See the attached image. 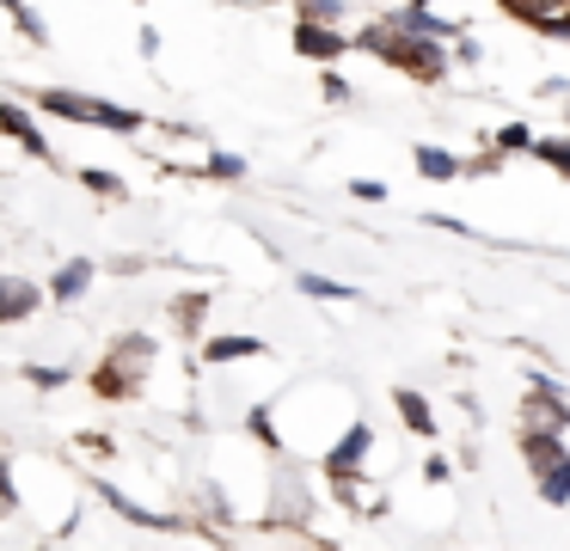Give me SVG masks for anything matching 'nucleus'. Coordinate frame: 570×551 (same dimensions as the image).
Listing matches in <instances>:
<instances>
[{"mask_svg": "<svg viewBox=\"0 0 570 551\" xmlns=\"http://www.w3.org/2000/svg\"><path fill=\"white\" fill-rule=\"evenodd\" d=\"M43 110H56V117H75V122H105V129H117V135L141 129L136 110L105 105V98H80V92H43Z\"/></svg>", "mask_w": 570, "mask_h": 551, "instance_id": "obj_1", "label": "nucleus"}, {"mask_svg": "<svg viewBox=\"0 0 570 551\" xmlns=\"http://www.w3.org/2000/svg\"><path fill=\"white\" fill-rule=\"evenodd\" d=\"M528 460H533V478H540V496L570 502V453L558 447V429L552 435H528Z\"/></svg>", "mask_w": 570, "mask_h": 551, "instance_id": "obj_2", "label": "nucleus"}, {"mask_svg": "<svg viewBox=\"0 0 570 551\" xmlns=\"http://www.w3.org/2000/svg\"><path fill=\"white\" fill-rule=\"evenodd\" d=\"M503 7H515L521 19L546 24V31H564V19H570V0H503Z\"/></svg>", "mask_w": 570, "mask_h": 551, "instance_id": "obj_3", "label": "nucleus"}, {"mask_svg": "<svg viewBox=\"0 0 570 551\" xmlns=\"http://www.w3.org/2000/svg\"><path fill=\"white\" fill-rule=\"evenodd\" d=\"M295 49H301V56L332 61L337 49H344V37H337V31H325V24H301V31H295Z\"/></svg>", "mask_w": 570, "mask_h": 551, "instance_id": "obj_4", "label": "nucleus"}, {"mask_svg": "<svg viewBox=\"0 0 570 551\" xmlns=\"http://www.w3.org/2000/svg\"><path fill=\"white\" fill-rule=\"evenodd\" d=\"M31 306H38V288H31V282L0 276V318H26Z\"/></svg>", "mask_w": 570, "mask_h": 551, "instance_id": "obj_5", "label": "nucleus"}, {"mask_svg": "<svg viewBox=\"0 0 570 551\" xmlns=\"http://www.w3.org/2000/svg\"><path fill=\"white\" fill-rule=\"evenodd\" d=\"M0 129H7V135H19V141H26L31 147V154H50V147H43V135L38 129H31V122H26V110H19V105H0Z\"/></svg>", "mask_w": 570, "mask_h": 551, "instance_id": "obj_6", "label": "nucleus"}, {"mask_svg": "<svg viewBox=\"0 0 570 551\" xmlns=\"http://www.w3.org/2000/svg\"><path fill=\"white\" fill-rule=\"evenodd\" d=\"M362 453H368V423H356V429H350V435L332 447V472H350V465H356Z\"/></svg>", "mask_w": 570, "mask_h": 551, "instance_id": "obj_7", "label": "nucleus"}, {"mask_svg": "<svg viewBox=\"0 0 570 551\" xmlns=\"http://www.w3.org/2000/svg\"><path fill=\"white\" fill-rule=\"evenodd\" d=\"M393 31H411V37H448L454 24H442V19H430L423 7H411V12H399V19H393Z\"/></svg>", "mask_w": 570, "mask_h": 551, "instance_id": "obj_8", "label": "nucleus"}, {"mask_svg": "<svg viewBox=\"0 0 570 551\" xmlns=\"http://www.w3.org/2000/svg\"><path fill=\"white\" fill-rule=\"evenodd\" d=\"M264 343L258 337H215L209 343V362H239V355H258Z\"/></svg>", "mask_w": 570, "mask_h": 551, "instance_id": "obj_9", "label": "nucleus"}, {"mask_svg": "<svg viewBox=\"0 0 570 551\" xmlns=\"http://www.w3.org/2000/svg\"><path fill=\"white\" fill-rule=\"evenodd\" d=\"M417 166H423V178H454L460 159H454V154H442V147H417Z\"/></svg>", "mask_w": 570, "mask_h": 551, "instance_id": "obj_10", "label": "nucleus"}, {"mask_svg": "<svg viewBox=\"0 0 570 551\" xmlns=\"http://www.w3.org/2000/svg\"><path fill=\"white\" fill-rule=\"evenodd\" d=\"M87 282H92V264H68L62 276H56V301H75V294L87 288Z\"/></svg>", "mask_w": 570, "mask_h": 551, "instance_id": "obj_11", "label": "nucleus"}, {"mask_svg": "<svg viewBox=\"0 0 570 551\" xmlns=\"http://www.w3.org/2000/svg\"><path fill=\"white\" fill-rule=\"evenodd\" d=\"M399 411H405V423H411V429H430V423H435L430 404H423L417 392H399Z\"/></svg>", "mask_w": 570, "mask_h": 551, "instance_id": "obj_12", "label": "nucleus"}, {"mask_svg": "<svg viewBox=\"0 0 570 551\" xmlns=\"http://www.w3.org/2000/svg\"><path fill=\"white\" fill-rule=\"evenodd\" d=\"M301 288H307V294H320V301H350V288H344V282H325V276H301Z\"/></svg>", "mask_w": 570, "mask_h": 551, "instance_id": "obj_13", "label": "nucleus"}, {"mask_svg": "<svg viewBox=\"0 0 570 551\" xmlns=\"http://www.w3.org/2000/svg\"><path fill=\"white\" fill-rule=\"evenodd\" d=\"M528 416H533V435H546V429H564V411H558V399H552V411H546V404H528Z\"/></svg>", "mask_w": 570, "mask_h": 551, "instance_id": "obj_14", "label": "nucleus"}, {"mask_svg": "<svg viewBox=\"0 0 570 551\" xmlns=\"http://www.w3.org/2000/svg\"><path fill=\"white\" fill-rule=\"evenodd\" d=\"M533 154H540L546 166H564L570 171V141H533Z\"/></svg>", "mask_w": 570, "mask_h": 551, "instance_id": "obj_15", "label": "nucleus"}, {"mask_svg": "<svg viewBox=\"0 0 570 551\" xmlns=\"http://www.w3.org/2000/svg\"><path fill=\"white\" fill-rule=\"evenodd\" d=\"M209 171H215V178H239V171H246V159H239V154H215Z\"/></svg>", "mask_w": 570, "mask_h": 551, "instance_id": "obj_16", "label": "nucleus"}]
</instances>
